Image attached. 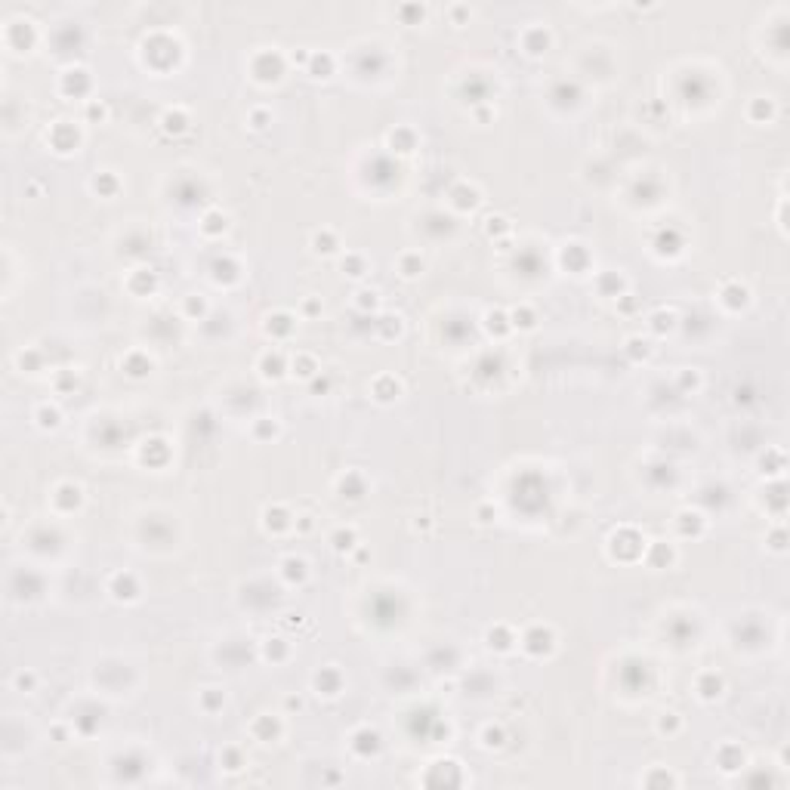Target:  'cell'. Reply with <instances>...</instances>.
<instances>
[{"label":"cell","instance_id":"ffe728a7","mask_svg":"<svg viewBox=\"0 0 790 790\" xmlns=\"http://www.w3.org/2000/svg\"><path fill=\"white\" fill-rule=\"evenodd\" d=\"M645 562H649L651 568H670L676 559V550L670 547L667 540H655V543H645Z\"/></svg>","mask_w":790,"mask_h":790},{"label":"cell","instance_id":"e575fe53","mask_svg":"<svg viewBox=\"0 0 790 790\" xmlns=\"http://www.w3.org/2000/svg\"><path fill=\"white\" fill-rule=\"evenodd\" d=\"M117 189H121V180H117L112 170H99V173L93 176V192L102 194V198H112Z\"/></svg>","mask_w":790,"mask_h":790},{"label":"cell","instance_id":"7402d4cb","mask_svg":"<svg viewBox=\"0 0 790 790\" xmlns=\"http://www.w3.org/2000/svg\"><path fill=\"white\" fill-rule=\"evenodd\" d=\"M278 571H281V577L287 583H306V577H309V562H306L303 556H284L281 562H278Z\"/></svg>","mask_w":790,"mask_h":790},{"label":"cell","instance_id":"91938a15","mask_svg":"<svg viewBox=\"0 0 790 790\" xmlns=\"http://www.w3.org/2000/svg\"><path fill=\"white\" fill-rule=\"evenodd\" d=\"M87 117H90V121H105V117H108V108L102 105L99 99H87Z\"/></svg>","mask_w":790,"mask_h":790},{"label":"cell","instance_id":"6da1fadb","mask_svg":"<svg viewBox=\"0 0 790 790\" xmlns=\"http://www.w3.org/2000/svg\"><path fill=\"white\" fill-rule=\"evenodd\" d=\"M519 645H522L525 655L547 658V655H553V649H556V633L550 630V627H543V624H534V627H528V630L522 633Z\"/></svg>","mask_w":790,"mask_h":790},{"label":"cell","instance_id":"4316f807","mask_svg":"<svg viewBox=\"0 0 790 790\" xmlns=\"http://www.w3.org/2000/svg\"><path fill=\"white\" fill-rule=\"evenodd\" d=\"M312 250L318 257H334V253H339V238L334 228H321V232L312 235Z\"/></svg>","mask_w":790,"mask_h":790},{"label":"cell","instance_id":"e7e4bbea","mask_svg":"<svg viewBox=\"0 0 790 790\" xmlns=\"http://www.w3.org/2000/svg\"><path fill=\"white\" fill-rule=\"evenodd\" d=\"M306 312H309V315H315V312H318V303H315V300H306Z\"/></svg>","mask_w":790,"mask_h":790},{"label":"cell","instance_id":"11a10c76","mask_svg":"<svg viewBox=\"0 0 790 790\" xmlns=\"http://www.w3.org/2000/svg\"><path fill=\"white\" fill-rule=\"evenodd\" d=\"M13 682H16V689H19V692H34V685H37V673H34V670H19Z\"/></svg>","mask_w":790,"mask_h":790},{"label":"cell","instance_id":"f6af8a7d","mask_svg":"<svg viewBox=\"0 0 790 790\" xmlns=\"http://www.w3.org/2000/svg\"><path fill=\"white\" fill-rule=\"evenodd\" d=\"M34 417H37V426H40V429H56L59 423H62V414H59L56 405H40Z\"/></svg>","mask_w":790,"mask_h":790},{"label":"cell","instance_id":"be15d7a7","mask_svg":"<svg viewBox=\"0 0 790 790\" xmlns=\"http://www.w3.org/2000/svg\"><path fill=\"white\" fill-rule=\"evenodd\" d=\"M287 710H303V698H296V695H287Z\"/></svg>","mask_w":790,"mask_h":790},{"label":"cell","instance_id":"1f68e13d","mask_svg":"<svg viewBox=\"0 0 790 790\" xmlns=\"http://www.w3.org/2000/svg\"><path fill=\"white\" fill-rule=\"evenodd\" d=\"M198 226H201V232L207 238H216V235H223L228 228V216L223 214V210H207V214L201 216Z\"/></svg>","mask_w":790,"mask_h":790},{"label":"cell","instance_id":"ac0fdd59","mask_svg":"<svg viewBox=\"0 0 790 790\" xmlns=\"http://www.w3.org/2000/svg\"><path fill=\"white\" fill-rule=\"evenodd\" d=\"M121 368H124V373L127 377H133V380H146L151 371H155V361H151V355L149 352H142V349H133L130 355H127V359L121 361Z\"/></svg>","mask_w":790,"mask_h":790},{"label":"cell","instance_id":"30bf717a","mask_svg":"<svg viewBox=\"0 0 790 790\" xmlns=\"http://www.w3.org/2000/svg\"><path fill=\"white\" fill-rule=\"evenodd\" d=\"M81 504H83V488L78 485V482H62V485H56L53 506L59 509V513H74V509H81Z\"/></svg>","mask_w":790,"mask_h":790},{"label":"cell","instance_id":"603a6c76","mask_svg":"<svg viewBox=\"0 0 790 790\" xmlns=\"http://www.w3.org/2000/svg\"><path fill=\"white\" fill-rule=\"evenodd\" d=\"M330 547H334V553H339V556L352 553V550L359 547V531H355V525H339V528H334V534H330Z\"/></svg>","mask_w":790,"mask_h":790},{"label":"cell","instance_id":"db71d44e","mask_svg":"<svg viewBox=\"0 0 790 790\" xmlns=\"http://www.w3.org/2000/svg\"><path fill=\"white\" fill-rule=\"evenodd\" d=\"M377 327L383 337H398L402 334V315H383L377 321Z\"/></svg>","mask_w":790,"mask_h":790},{"label":"cell","instance_id":"5bb4252c","mask_svg":"<svg viewBox=\"0 0 790 790\" xmlns=\"http://www.w3.org/2000/svg\"><path fill=\"white\" fill-rule=\"evenodd\" d=\"M281 732H284L281 719L272 716V713H260V716L253 719V726H250V735L257 738V741H262V744H275L278 738H281Z\"/></svg>","mask_w":790,"mask_h":790},{"label":"cell","instance_id":"2e32d148","mask_svg":"<svg viewBox=\"0 0 790 790\" xmlns=\"http://www.w3.org/2000/svg\"><path fill=\"white\" fill-rule=\"evenodd\" d=\"M287 371H291V361L284 359L281 349H269V352L260 355V373H262V380H272V383H275V380H281Z\"/></svg>","mask_w":790,"mask_h":790},{"label":"cell","instance_id":"e0dca14e","mask_svg":"<svg viewBox=\"0 0 790 790\" xmlns=\"http://www.w3.org/2000/svg\"><path fill=\"white\" fill-rule=\"evenodd\" d=\"M266 334L272 337V339H287L296 330V318L291 315V312H284V309H278V312H269L266 315Z\"/></svg>","mask_w":790,"mask_h":790},{"label":"cell","instance_id":"44dd1931","mask_svg":"<svg viewBox=\"0 0 790 790\" xmlns=\"http://www.w3.org/2000/svg\"><path fill=\"white\" fill-rule=\"evenodd\" d=\"M485 642H488V649H494V651H500V655H506V651L516 649V642H519V639H516L513 630H509L506 624H494V627H488Z\"/></svg>","mask_w":790,"mask_h":790},{"label":"cell","instance_id":"f5cc1de1","mask_svg":"<svg viewBox=\"0 0 790 790\" xmlns=\"http://www.w3.org/2000/svg\"><path fill=\"white\" fill-rule=\"evenodd\" d=\"M16 361H19V368H22V371L34 373V371L40 368V352H37V349H22L19 355H16Z\"/></svg>","mask_w":790,"mask_h":790},{"label":"cell","instance_id":"f1b7e54d","mask_svg":"<svg viewBox=\"0 0 790 790\" xmlns=\"http://www.w3.org/2000/svg\"><path fill=\"white\" fill-rule=\"evenodd\" d=\"M509 325H513V330H534L538 327V312L528 303H519L509 312Z\"/></svg>","mask_w":790,"mask_h":790},{"label":"cell","instance_id":"6125c7cd","mask_svg":"<svg viewBox=\"0 0 790 790\" xmlns=\"http://www.w3.org/2000/svg\"><path fill=\"white\" fill-rule=\"evenodd\" d=\"M296 531H312V516H300V519L294 522Z\"/></svg>","mask_w":790,"mask_h":790},{"label":"cell","instance_id":"b9f144b4","mask_svg":"<svg viewBox=\"0 0 790 790\" xmlns=\"http://www.w3.org/2000/svg\"><path fill=\"white\" fill-rule=\"evenodd\" d=\"M562 260H565V266L571 269V272H577V275H581V260L587 262L590 260V253L583 250V244H577V241H571V244H565V250H562Z\"/></svg>","mask_w":790,"mask_h":790},{"label":"cell","instance_id":"7dc6e473","mask_svg":"<svg viewBox=\"0 0 790 790\" xmlns=\"http://www.w3.org/2000/svg\"><path fill=\"white\" fill-rule=\"evenodd\" d=\"M679 728H682V716H679L676 710H664L658 716V732L661 735H676Z\"/></svg>","mask_w":790,"mask_h":790},{"label":"cell","instance_id":"8fae6325","mask_svg":"<svg viewBox=\"0 0 790 790\" xmlns=\"http://www.w3.org/2000/svg\"><path fill=\"white\" fill-rule=\"evenodd\" d=\"M337 494L343 497V500H361L364 494H368V479H364V472H359V470H346V472L337 479Z\"/></svg>","mask_w":790,"mask_h":790},{"label":"cell","instance_id":"5b68a950","mask_svg":"<svg viewBox=\"0 0 790 790\" xmlns=\"http://www.w3.org/2000/svg\"><path fill=\"white\" fill-rule=\"evenodd\" d=\"M59 90H62L65 96H71V99L90 96V90H93L90 71H87V68H81V65H78V68H68L62 78H59Z\"/></svg>","mask_w":790,"mask_h":790},{"label":"cell","instance_id":"9a60e30c","mask_svg":"<svg viewBox=\"0 0 790 790\" xmlns=\"http://www.w3.org/2000/svg\"><path fill=\"white\" fill-rule=\"evenodd\" d=\"M296 522V516H291V509H287L284 504H272L262 509V525H266V531L272 534H281V531H291Z\"/></svg>","mask_w":790,"mask_h":790},{"label":"cell","instance_id":"8992f818","mask_svg":"<svg viewBox=\"0 0 790 790\" xmlns=\"http://www.w3.org/2000/svg\"><path fill=\"white\" fill-rule=\"evenodd\" d=\"M108 593H112V599H117V602H136L142 596L139 577H136L133 571H117V574H112V581H108Z\"/></svg>","mask_w":790,"mask_h":790},{"label":"cell","instance_id":"60d3db41","mask_svg":"<svg viewBox=\"0 0 790 790\" xmlns=\"http://www.w3.org/2000/svg\"><path fill=\"white\" fill-rule=\"evenodd\" d=\"M599 291H602V296H617V300H621L624 296V287H627V281L621 275H617V272H605V275H599Z\"/></svg>","mask_w":790,"mask_h":790},{"label":"cell","instance_id":"680465c9","mask_svg":"<svg viewBox=\"0 0 790 790\" xmlns=\"http://www.w3.org/2000/svg\"><path fill=\"white\" fill-rule=\"evenodd\" d=\"M485 228H488L491 238L500 235V232H509V219H506V216H488V219H485Z\"/></svg>","mask_w":790,"mask_h":790},{"label":"cell","instance_id":"3957f363","mask_svg":"<svg viewBox=\"0 0 790 790\" xmlns=\"http://www.w3.org/2000/svg\"><path fill=\"white\" fill-rule=\"evenodd\" d=\"M349 747H352L355 757L371 760V757H377V753L383 750V735H380L377 728H371V726H361V728H355V732L349 735Z\"/></svg>","mask_w":790,"mask_h":790},{"label":"cell","instance_id":"cb8c5ba5","mask_svg":"<svg viewBox=\"0 0 790 790\" xmlns=\"http://www.w3.org/2000/svg\"><path fill=\"white\" fill-rule=\"evenodd\" d=\"M291 373H294V377H300V380H306V383H309L312 377H318V373H321V364H318L315 355L300 352V355H294V361H291Z\"/></svg>","mask_w":790,"mask_h":790},{"label":"cell","instance_id":"6f0895ef","mask_svg":"<svg viewBox=\"0 0 790 790\" xmlns=\"http://www.w3.org/2000/svg\"><path fill=\"white\" fill-rule=\"evenodd\" d=\"M248 124L253 127V130H262V127L272 124V112L269 108H253V112L248 115Z\"/></svg>","mask_w":790,"mask_h":790},{"label":"cell","instance_id":"484cf974","mask_svg":"<svg viewBox=\"0 0 790 790\" xmlns=\"http://www.w3.org/2000/svg\"><path fill=\"white\" fill-rule=\"evenodd\" d=\"M161 130L170 133V136H180L189 130V115H185V108H167L164 115H161Z\"/></svg>","mask_w":790,"mask_h":790},{"label":"cell","instance_id":"4dcf8cb0","mask_svg":"<svg viewBox=\"0 0 790 790\" xmlns=\"http://www.w3.org/2000/svg\"><path fill=\"white\" fill-rule=\"evenodd\" d=\"M198 704H201V710H204V713H210V716H214L216 710H223V707H226V692L219 689V685H207V689H201Z\"/></svg>","mask_w":790,"mask_h":790},{"label":"cell","instance_id":"836d02e7","mask_svg":"<svg viewBox=\"0 0 790 790\" xmlns=\"http://www.w3.org/2000/svg\"><path fill=\"white\" fill-rule=\"evenodd\" d=\"M676 525L682 534H701L707 528V519L701 513H695V509H682V513H676Z\"/></svg>","mask_w":790,"mask_h":790},{"label":"cell","instance_id":"681fc988","mask_svg":"<svg viewBox=\"0 0 790 790\" xmlns=\"http://www.w3.org/2000/svg\"><path fill=\"white\" fill-rule=\"evenodd\" d=\"M482 744H485L488 750H497V747H504V744H506L504 726H485V732H482Z\"/></svg>","mask_w":790,"mask_h":790},{"label":"cell","instance_id":"74e56055","mask_svg":"<svg viewBox=\"0 0 790 790\" xmlns=\"http://www.w3.org/2000/svg\"><path fill=\"white\" fill-rule=\"evenodd\" d=\"M673 235H676V228H670V235L661 232V238H655V253H658V257H679V253H682V238H676V241H673Z\"/></svg>","mask_w":790,"mask_h":790},{"label":"cell","instance_id":"9c48e42d","mask_svg":"<svg viewBox=\"0 0 790 790\" xmlns=\"http://www.w3.org/2000/svg\"><path fill=\"white\" fill-rule=\"evenodd\" d=\"M719 303H723V309L728 312H741L750 306V287L741 284V281H726L723 287H719Z\"/></svg>","mask_w":790,"mask_h":790},{"label":"cell","instance_id":"f546056e","mask_svg":"<svg viewBox=\"0 0 790 790\" xmlns=\"http://www.w3.org/2000/svg\"><path fill=\"white\" fill-rule=\"evenodd\" d=\"M414 146H417V136H414L411 127H395V130L389 133V149L398 151V155L414 151Z\"/></svg>","mask_w":790,"mask_h":790},{"label":"cell","instance_id":"277c9868","mask_svg":"<svg viewBox=\"0 0 790 790\" xmlns=\"http://www.w3.org/2000/svg\"><path fill=\"white\" fill-rule=\"evenodd\" d=\"M312 689H315L318 695H325V698H339L346 689V676L343 670H339L337 664H327L321 667L315 676H312Z\"/></svg>","mask_w":790,"mask_h":790},{"label":"cell","instance_id":"7bdbcfd3","mask_svg":"<svg viewBox=\"0 0 790 790\" xmlns=\"http://www.w3.org/2000/svg\"><path fill=\"white\" fill-rule=\"evenodd\" d=\"M624 352H627V359H633V361H645L651 355V343L645 337H627Z\"/></svg>","mask_w":790,"mask_h":790},{"label":"cell","instance_id":"52a82bcc","mask_svg":"<svg viewBox=\"0 0 790 790\" xmlns=\"http://www.w3.org/2000/svg\"><path fill=\"white\" fill-rule=\"evenodd\" d=\"M550 47H553V31L547 25H528L522 31V50L528 56H543L550 53Z\"/></svg>","mask_w":790,"mask_h":790},{"label":"cell","instance_id":"ab89813d","mask_svg":"<svg viewBox=\"0 0 790 790\" xmlns=\"http://www.w3.org/2000/svg\"><path fill=\"white\" fill-rule=\"evenodd\" d=\"M287 651H291V645H287V639H281V636H275V639H262V658L272 661V664H278V661L287 658Z\"/></svg>","mask_w":790,"mask_h":790},{"label":"cell","instance_id":"7a4b0ae2","mask_svg":"<svg viewBox=\"0 0 790 790\" xmlns=\"http://www.w3.org/2000/svg\"><path fill=\"white\" fill-rule=\"evenodd\" d=\"M47 142L53 146V151H59V155H71V151H78V146H81V130L71 121H56L47 130Z\"/></svg>","mask_w":790,"mask_h":790},{"label":"cell","instance_id":"ee69618b","mask_svg":"<svg viewBox=\"0 0 790 790\" xmlns=\"http://www.w3.org/2000/svg\"><path fill=\"white\" fill-rule=\"evenodd\" d=\"M219 762H223V769L226 772H241L244 766H248V760H244V753H241V747H223V753H219Z\"/></svg>","mask_w":790,"mask_h":790},{"label":"cell","instance_id":"7c38bea8","mask_svg":"<svg viewBox=\"0 0 790 790\" xmlns=\"http://www.w3.org/2000/svg\"><path fill=\"white\" fill-rule=\"evenodd\" d=\"M713 760H716V769L726 772V775H735V772H741L747 766L744 750L738 744H732V741L719 744V750H716V757H713Z\"/></svg>","mask_w":790,"mask_h":790},{"label":"cell","instance_id":"d4e9b609","mask_svg":"<svg viewBox=\"0 0 790 790\" xmlns=\"http://www.w3.org/2000/svg\"><path fill=\"white\" fill-rule=\"evenodd\" d=\"M398 272H402V278H420L423 272H426V260L420 257V250H405L402 257H398Z\"/></svg>","mask_w":790,"mask_h":790},{"label":"cell","instance_id":"8d00e7d4","mask_svg":"<svg viewBox=\"0 0 790 790\" xmlns=\"http://www.w3.org/2000/svg\"><path fill=\"white\" fill-rule=\"evenodd\" d=\"M339 269H343V275H349V278H361V275H368V260H364V253L349 250L343 260H339Z\"/></svg>","mask_w":790,"mask_h":790},{"label":"cell","instance_id":"f35d334b","mask_svg":"<svg viewBox=\"0 0 790 790\" xmlns=\"http://www.w3.org/2000/svg\"><path fill=\"white\" fill-rule=\"evenodd\" d=\"M747 115H750V121L753 124H769L772 117H775V102L772 99H753L750 102V108H747Z\"/></svg>","mask_w":790,"mask_h":790},{"label":"cell","instance_id":"f907efd6","mask_svg":"<svg viewBox=\"0 0 790 790\" xmlns=\"http://www.w3.org/2000/svg\"><path fill=\"white\" fill-rule=\"evenodd\" d=\"M676 380H679V389H682V393H695V389L701 386V373L695 368H682Z\"/></svg>","mask_w":790,"mask_h":790},{"label":"cell","instance_id":"9f6ffc18","mask_svg":"<svg viewBox=\"0 0 790 790\" xmlns=\"http://www.w3.org/2000/svg\"><path fill=\"white\" fill-rule=\"evenodd\" d=\"M642 784H649V787H664V784H679V778L676 775H670V772H661L658 769V775H645L642 778Z\"/></svg>","mask_w":790,"mask_h":790},{"label":"cell","instance_id":"c3c4849f","mask_svg":"<svg viewBox=\"0 0 790 790\" xmlns=\"http://www.w3.org/2000/svg\"><path fill=\"white\" fill-rule=\"evenodd\" d=\"M355 309H359V312H377L380 309V294L373 291V287H371V291H368V287L359 291V294H355Z\"/></svg>","mask_w":790,"mask_h":790},{"label":"cell","instance_id":"94428289","mask_svg":"<svg viewBox=\"0 0 790 790\" xmlns=\"http://www.w3.org/2000/svg\"><path fill=\"white\" fill-rule=\"evenodd\" d=\"M769 547L775 550V553H784V550H787V534H784V528H781V525H778L775 531H772V538H769Z\"/></svg>","mask_w":790,"mask_h":790},{"label":"cell","instance_id":"816d5d0a","mask_svg":"<svg viewBox=\"0 0 790 790\" xmlns=\"http://www.w3.org/2000/svg\"><path fill=\"white\" fill-rule=\"evenodd\" d=\"M185 315L204 318V315H207V300L198 296V294H189V296H185Z\"/></svg>","mask_w":790,"mask_h":790},{"label":"cell","instance_id":"d6986e66","mask_svg":"<svg viewBox=\"0 0 790 790\" xmlns=\"http://www.w3.org/2000/svg\"><path fill=\"white\" fill-rule=\"evenodd\" d=\"M371 393H373V398H377L380 405H389V402H395V398L402 395V380L393 377V373H380V377L371 383Z\"/></svg>","mask_w":790,"mask_h":790},{"label":"cell","instance_id":"d590c367","mask_svg":"<svg viewBox=\"0 0 790 790\" xmlns=\"http://www.w3.org/2000/svg\"><path fill=\"white\" fill-rule=\"evenodd\" d=\"M309 74L312 78H330V74H334V68H337V59L330 56V53H312V59H309Z\"/></svg>","mask_w":790,"mask_h":790},{"label":"cell","instance_id":"83f0119b","mask_svg":"<svg viewBox=\"0 0 790 790\" xmlns=\"http://www.w3.org/2000/svg\"><path fill=\"white\" fill-rule=\"evenodd\" d=\"M676 325H679V315L673 309H658V312H651V315H649V327L655 330V334H661V337L673 334Z\"/></svg>","mask_w":790,"mask_h":790},{"label":"cell","instance_id":"bcb514c9","mask_svg":"<svg viewBox=\"0 0 790 790\" xmlns=\"http://www.w3.org/2000/svg\"><path fill=\"white\" fill-rule=\"evenodd\" d=\"M281 432V423L275 417H257L253 420V438H275Z\"/></svg>","mask_w":790,"mask_h":790},{"label":"cell","instance_id":"d6a6232c","mask_svg":"<svg viewBox=\"0 0 790 790\" xmlns=\"http://www.w3.org/2000/svg\"><path fill=\"white\" fill-rule=\"evenodd\" d=\"M485 327H488V334H494L497 339L506 337L509 330H513V325H509V312H504V309H488V312H485Z\"/></svg>","mask_w":790,"mask_h":790},{"label":"cell","instance_id":"ba28073f","mask_svg":"<svg viewBox=\"0 0 790 790\" xmlns=\"http://www.w3.org/2000/svg\"><path fill=\"white\" fill-rule=\"evenodd\" d=\"M695 692H698L701 701H719L726 692V676L719 670H704L695 679Z\"/></svg>","mask_w":790,"mask_h":790},{"label":"cell","instance_id":"4fadbf2b","mask_svg":"<svg viewBox=\"0 0 790 790\" xmlns=\"http://www.w3.org/2000/svg\"><path fill=\"white\" fill-rule=\"evenodd\" d=\"M448 204H451L454 210H460V214H466V210H475L482 204V192L475 189L472 182H457L451 192H448Z\"/></svg>","mask_w":790,"mask_h":790}]
</instances>
